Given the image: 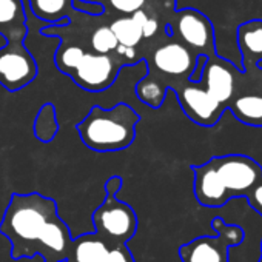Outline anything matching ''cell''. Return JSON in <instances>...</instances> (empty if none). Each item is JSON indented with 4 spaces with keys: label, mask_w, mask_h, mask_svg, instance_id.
<instances>
[{
    "label": "cell",
    "mask_w": 262,
    "mask_h": 262,
    "mask_svg": "<svg viewBox=\"0 0 262 262\" xmlns=\"http://www.w3.org/2000/svg\"><path fill=\"white\" fill-rule=\"evenodd\" d=\"M198 56L187 47L174 42H167L158 47L151 60H147V74L136 85L139 100L151 108H159L167 96V91H174L179 85L190 80Z\"/></svg>",
    "instance_id": "cell-3"
},
{
    "label": "cell",
    "mask_w": 262,
    "mask_h": 262,
    "mask_svg": "<svg viewBox=\"0 0 262 262\" xmlns=\"http://www.w3.org/2000/svg\"><path fill=\"white\" fill-rule=\"evenodd\" d=\"M251 208L262 216V181L250 190V193L245 196Z\"/></svg>",
    "instance_id": "cell-23"
},
{
    "label": "cell",
    "mask_w": 262,
    "mask_h": 262,
    "mask_svg": "<svg viewBox=\"0 0 262 262\" xmlns=\"http://www.w3.org/2000/svg\"><path fill=\"white\" fill-rule=\"evenodd\" d=\"M110 30L113 31L117 43L122 47H126V48H136L144 39L141 25H138L133 19H131V16L129 17L125 16V17L114 20L110 25Z\"/></svg>",
    "instance_id": "cell-17"
},
{
    "label": "cell",
    "mask_w": 262,
    "mask_h": 262,
    "mask_svg": "<svg viewBox=\"0 0 262 262\" xmlns=\"http://www.w3.org/2000/svg\"><path fill=\"white\" fill-rule=\"evenodd\" d=\"M123 181L111 176L105 182V199L93 213L94 233L110 250L126 245L138 231V216L128 204L117 199Z\"/></svg>",
    "instance_id": "cell-5"
},
{
    "label": "cell",
    "mask_w": 262,
    "mask_h": 262,
    "mask_svg": "<svg viewBox=\"0 0 262 262\" xmlns=\"http://www.w3.org/2000/svg\"><path fill=\"white\" fill-rule=\"evenodd\" d=\"M83 54H85V51L80 47H76V45L63 47L62 45V47H59V50L56 53V57H54L56 67L59 68L60 73L70 76L77 68V65L80 63Z\"/></svg>",
    "instance_id": "cell-19"
},
{
    "label": "cell",
    "mask_w": 262,
    "mask_h": 262,
    "mask_svg": "<svg viewBox=\"0 0 262 262\" xmlns=\"http://www.w3.org/2000/svg\"><path fill=\"white\" fill-rule=\"evenodd\" d=\"M228 111L248 126H262V93L236 94Z\"/></svg>",
    "instance_id": "cell-16"
},
{
    "label": "cell",
    "mask_w": 262,
    "mask_h": 262,
    "mask_svg": "<svg viewBox=\"0 0 262 262\" xmlns=\"http://www.w3.org/2000/svg\"><path fill=\"white\" fill-rule=\"evenodd\" d=\"M260 256H262V241H260Z\"/></svg>",
    "instance_id": "cell-27"
},
{
    "label": "cell",
    "mask_w": 262,
    "mask_h": 262,
    "mask_svg": "<svg viewBox=\"0 0 262 262\" xmlns=\"http://www.w3.org/2000/svg\"><path fill=\"white\" fill-rule=\"evenodd\" d=\"M126 65L117 54H96L85 53L77 68L70 74L77 86L90 93H99L108 90L117 79L122 67Z\"/></svg>",
    "instance_id": "cell-8"
},
{
    "label": "cell",
    "mask_w": 262,
    "mask_h": 262,
    "mask_svg": "<svg viewBox=\"0 0 262 262\" xmlns=\"http://www.w3.org/2000/svg\"><path fill=\"white\" fill-rule=\"evenodd\" d=\"M214 236H199L179 248L182 262H230L228 251L245 239V231L234 224H227L222 217H213Z\"/></svg>",
    "instance_id": "cell-6"
},
{
    "label": "cell",
    "mask_w": 262,
    "mask_h": 262,
    "mask_svg": "<svg viewBox=\"0 0 262 262\" xmlns=\"http://www.w3.org/2000/svg\"><path fill=\"white\" fill-rule=\"evenodd\" d=\"M196 201L210 208L224 207L234 198L247 196L262 181V167L245 155L214 156L201 165H191Z\"/></svg>",
    "instance_id": "cell-2"
},
{
    "label": "cell",
    "mask_w": 262,
    "mask_h": 262,
    "mask_svg": "<svg viewBox=\"0 0 262 262\" xmlns=\"http://www.w3.org/2000/svg\"><path fill=\"white\" fill-rule=\"evenodd\" d=\"M0 234L10 242L14 260L39 256L42 262H65L74 239L59 216L56 201L37 191L10 196L0 221Z\"/></svg>",
    "instance_id": "cell-1"
},
{
    "label": "cell",
    "mask_w": 262,
    "mask_h": 262,
    "mask_svg": "<svg viewBox=\"0 0 262 262\" xmlns=\"http://www.w3.org/2000/svg\"><path fill=\"white\" fill-rule=\"evenodd\" d=\"M174 93L185 116L201 126H214L225 113V110L204 90L199 82L193 83L187 80L179 85Z\"/></svg>",
    "instance_id": "cell-11"
},
{
    "label": "cell",
    "mask_w": 262,
    "mask_h": 262,
    "mask_svg": "<svg viewBox=\"0 0 262 262\" xmlns=\"http://www.w3.org/2000/svg\"><path fill=\"white\" fill-rule=\"evenodd\" d=\"M33 14L51 27H63L70 24V11L73 0H28Z\"/></svg>",
    "instance_id": "cell-15"
},
{
    "label": "cell",
    "mask_w": 262,
    "mask_h": 262,
    "mask_svg": "<svg viewBox=\"0 0 262 262\" xmlns=\"http://www.w3.org/2000/svg\"><path fill=\"white\" fill-rule=\"evenodd\" d=\"M34 133L36 138L42 142H50L54 139L57 133V120L54 105L45 103L34 122Z\"/></svg>",
    "instance_id": "cell-18"
},
{
    "label": "cell",
    "mask_w": 262,
    "mask_h": 262,
    "mask_svg": "<svg viewBox=\"0 0 262 262\" xmlns=\"http://www.w3.org/2000/svg\"><path fill=\"white\" fill-rule=\"evenodd\" d=\"M239 76H242V71H239L230 60L216 54L207 59L199 83L227 111L237 94Z\"/></svg>",
    "instance_id": "cell-10"
},
{
    "label": "cell",
    "mask_w": 262,
    "mask_h": 262,
    "mask_svg": "<svg viewBox=\"0 0 262 262\" xmlns=\"http://www.w3.org/2000/svg\"><path fill=\"white\" fill-rule=\"evenodd\" d=\"M73 8L91 16H100L105 13V7L99 2H88V0H73Z\"/></svg>",
    "instance_id": "cell-22"
},
{
    "label": "cell",
    "mask_w": 262,
    "mask_h": 262,
    "mask_svg": "<svg viewBox=\"0 0 262 262\" xmlns=\"http://www.w3.org/2000/svg\"><path fill=\"white\" fill-rule=\"evenodd\" d=\"M236 45L244 73L257 70V63L262 62V19L241 24L236 31Z\"/></svg>",
    "instance_id": "cell-12"
},
{
    "label": "cell",
    "mask_w": 262,
    "mask_h": 262,
    "mask_svg": "<svg viewBox=\"0 0 262 262\" xmlns=\"http://www.w3.org/2000/svg\"><path fill=\"white\" fill-rule=\"evenodd\" d=\"M110 251L96 233H85L73 239L65 262H105Z\"/></svg>",
    "instance_id": "cell-14"
},
{
    "label": "cell",
    "mask_w": 262,
    "mask_h": 262,
    "mask_svg": "<svg viewBox=\"0 0 262 262\" xmlns=\"http://www.w3.org/2000/svg\"><path fill=\"white\" fill-rule=\"evenodd\" d=\"M105 262H135V257L128 250V247L123 245V247L111 250Z\"/></svg>",
    "instance_id": "cell-24"
},
{
    "label": "cell",
    "mask_w": 262,
    "mask_h": 262,
    "mask_svg": "<svg viewBox=\"0 0 262 262\" xmlns=\"http://www.w3.org/2000/svg\"><path fill=\"white\" fill-rule=\"evenodd\" d=\"M207 56H198V59H196V65H194V70H193V73H191V76H190V82H193V83H198L199 80H201V77H202V71H204V67H205V63H207Z\"/></svg>",
    "instance_id": "cell-25"
},
{
    "label": "cell",
    "mask_w": 262,
    "mask_h": 262,
    "mask_svg": "<svg viewBox=\"0 0 262 262\" xmlns=\"http://www.w3.org/2000/svg\"><path fill=\"white\" fill-rule=\"evenodd\" d=\"M139 120L141 116L128 103L120 102L113 108L94 105L76 128L86 148L96 153H114L135 142Z\"/></svg>",
    "instance_id": "cell-4"
},
{
    "label": "cell",
    "mask_w": 262,
    "mask_h": 262,
    "mask_svg": "<svg viewBox=\"0 0 262 262\" xmlns=\"http://www.w3.org/2000/svg\"><path fill=\"white\" fill-rule=\"evenodd\" d=\"M158 30H159L158 20L148 17V20H147V22L144 24V27H142V36H144V39H151V37L158 33Z\"/></svg>",
    "instance_id": "cell-26"
},
{
    "label": "cell",
    "mask_w": 262,
    "mask_h": 262,
    "mask_svg": "<svg viewBox=\"0 0 262 262\" xmlns=\"http://www.w3.org/2000/svg\"><path fill=\"white\" fill-rule=\"evenodd\" d=\"M108 2L116 11L129 16L142 10V7L145 5V0H108Z\"/></svg>",
    "instance_id": "cell-21"
},
{
    "label": "cell",
    "mask_w": 262,
    "mask_h": 262,
    "mask_svg": "<svg viewBox=\"0 0 262 262\" xmlns=\"http://www.w3.org/2000/svg\"><path fill=\"white\" fill-rule=\"evenodd\" d=\"M0 36L7 39V43L25 42L28 27L22 0H0Z\"/></svg>",
    "instance_id": "cell-13"
},
{
    "label": "cell",
    "mask_w": 262,
    "mask_h": 262,
    "mask_svg": "<svg viewBox=\"0 0 262 262\" xmlns=\"http://www.w3.org/2000/svg\"><path fill=\"white\" fill-rule=\"evenodd\" d=\"M37 63L25 43L0 48V85L16 93L28 86L37 77Z\"/></svg>",
    "instance_id": "cell-9"
},
{
    "label": "cell",
    "mask_w": 262,
    "mask_h": 262,
    "mask_svg": "<svg viewBox=\"0 0 262 262\" xmlns=\"http://www.w3.org/2000/svg\"><path fill=\"white\" fill-rule=\"evenodd\" d=\"M117 47H119V43H117L113 31L110 30V27H100L91 36V48H93V53H96V54L116 53Z\"/></svg>",
    "instance_id": "cell-20"
},
{
    "label": "cell",
    "mask_w": 262,
    "mask_h": 262,
    "mask_svg": "<svg viewBox=\"0 0 262 262\" xmlns=\"http://www.w3.org/2000/svg\"><path fill=\"white\" fill-rule=\"evenodd\" d=\"M259 262H262V256H260V259H259Z\"/></svg>",
    "instance_id": "cell-28"
},
{
    "label": "cell",
    "mask_w": 262,
    "mask_h": 262,
    "mask_svg": "<svg viewBox=\"0 0 262 262\" xmlns=\"http://www.w3.org/2000/svg\"><path fill=\"white\" fill-rule=\"evenodd\" d=\"M170 27L171 36L179 37V43L187 47L194 56H216L214 28L210 19L198 10H178L176 19Z\"/></svg>",
    "instance_id": "cell-7"
}]
</instances>
